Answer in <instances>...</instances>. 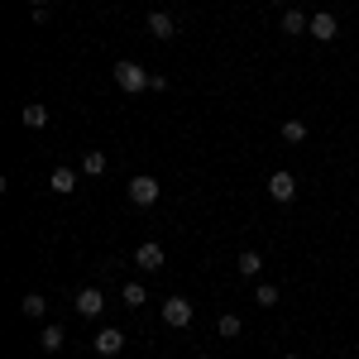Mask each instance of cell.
<instances>
[{
    "label": "cell",
    "instance_id": "1",
    "mask_svg": "<svg viewBox=\"0 0 359 359\" xmlns=\"http://www.w3.org/2000/svg\"><path fill=\"white\" fill-rule=\"evenodd\" d=\"M115 86H120V91H130V96H139L144 86H154V77H149L139 62H130V57H125V62H115Z\"/></svg>",
    "mask_w": 359,
    "mask_h": 359
},
{
    "label": "cell",
    "instance_id": "2",
    "mask_svg": "<svg viewBox=\"0 0 359 359\" xmlns=\"http://www.w3.org/2000/svg\"><path fill=\"white\" fill-rule=\"evenodd\" d=\"M125 192H130V201H135V206H154L163 187H158V177H149V172H139V177H130V187H125Z\"/></svg>",
    "mask_w": 359,
    "mask_h": 359
},
{
    "label": "cell",
    "instance_id": "3",
    "mask_svg": "<svg viewBox=\"0 0 359 359\" xmlns=\"http://www.w3.org/2000/svg\"><path fill=\"white\" fill-rule=\"evenodd\" d=\"M192 302H187V297H163V321L168 326H172V331H187V326H192Z\"/></svg>",
    "mask_w": 359,
    "mask_h": 359
},
{
    "label": "cell",
    "instance_id": "4",
    "mask_svg": "<svg viewBox=\"0 0 359 359\" xmlns=\"http://www.w3.org/2000/svg\"><path fill=\"white\" fill-rule=\"evenodd\" d=\"M269 196H273V201H292V196H297V177H292L287 168H278L273 177H269Z\"/></svg>",
    "mask_w": 359,
    "mask_h": 359
},
{
    "label": "cell",
    "instance_id": "5",
    "mask_svg": "<svg viewBox=\"0 0 359 359\" xmlns=\"http://www.w3.org/2000/svg\"><path fill=\"white\" fill-rule=\"evenodd\" d=\"M91 350H96V355H120V350H125V331H115V326L96 331L91 335Z\"/></svg>",
    "mask_w": 359,
    "mask_h": 359
},
{
    "label": "cell",
    "instance_id": "6",
    "mask_svg": "<svg viewBox=\"0 0 359 359\" xmlns=\"http://www.w3.org/2000/svg\"><path fill=\"white\" fill-rule=\"evenodd\" d=\"M72 302H77V311H82V316H101V311H106V292H101V287H82Z\"/></svg>",
    "mask_w": 359,
    "mask_h": 359
},
{
    "label": "cell",
    "instance_id": "7",
    "mask_svg": "<svg viewBox=\"0 0 359 359\" xmlns=\"http://www.w3.org/2000/svg\"><path fill=\"white\" fill-rule=\"evenodd\" d=\"M144 29H149V34H154L158 43H168V39L177 34V25H172V15H168V10H154V15L144 20Z\"/></svg>",
    "mask_w": 359,
    "mask_h": 359
},
{
    "label": "cell",
    "instance_id": "8",
    "mask_svg": "<svg viewBox=\"0 0 359 359\" xmlns=\"http://www.w3.org/2000/svg\"><path fill=\"white\" fill-rule=\"evenodd\" d=\"M311 39H321V43H335V34H340V25H335V15H311V29H306Z\"/></svg>",
    "mask_w": 359,
    "mask_h": 359
},
{
    "label": "cell",
    "instance_id": "9",
    "mask_svg": "<svg viewBox=\"0 0 359 359\" xmlns=\"http://www.w3.org/2000/svg\"><path fill=\"white\" fill-rule=\"evenodd\" d=\"M135 264L144 269V273H158V269H163V249L154 245V240H149V245H139L135 249Z\"/></svg>",
    "mask_w": 359,
    "mask_h": 359
},
{
    "label": "cell",
    "instance_id": "10",
    "mask_svg": "<svg viewBox=\"0 0 359 359\" xmlns=\"http://www.w3.org/2000/svg\"><path fill=\"white\" fill-rule=\"evenodd\" d=\"M48 187H53L57 196H72V192H77V172H72V168H53Z\"/></svg>",
    "mask_w": 359,
    "mask_h": 359
},
{
    "label": "cell",
    "instance_id": "11",
    "mask_svg": "<svg viewBox=\"0 0 359 359\" xmlns=\"http://www.w3.org/2000/svg\"><path fill=\"white\" fill-rule=\"evenodd\" d=\"M20 120H25L29 130H43V125H48V106H39V101H29L25 111H20Z\"/></svg>",
    "mask_w": 359,
    "mask_h": 359
},
{
    "label": "cell",
    "instance_id": "12",
    "mask_svg": "<svg viewBox=\"0 0 359 359\" xmlns=\"http://www.w3.org/2000/svg\"><path fill=\"white\" fill-rule=\"evenodd\" d=\"M235 269H240V278H259V269H264V259H259V249H245V254L235 259Z\"/></svg>",
    "mask_w": 359,
    "mask_h": 359
},
{
    "label": "cell",
    "instance_id": "13",
    "mask_svg": "<svg viewBox=\"0 0 359 359\" xmlns=\"http://www.w3.org/2000/svg\"><path fill=\"white\" fill-rule=\"evenodd\" d=\"M62 340H67V331H62V326H43V331H39V345H43L48 355H57V350H62Z\"/></svg>",
    "mask_w": 359,
    "mask_h": 359
},
{
    "label": "cell",
    "instance_id": "14",
    "mask_svg": "<svg viewBox=\"0 0 359 359\" xmlns=\"http://www.w3.org/2000/svg\"><path fill=\"white\" fill-rule=\"evenodd\" d=\"M82 172L86 177H101V172H106V154H101V149H86L82 154Z\"/></svg>",
    "mask_w": 359,
    "mask_h": 359
},
{
    "label": "cell",
    "instance_id": "15",
    "mask_svg": "<svg viewBox=\"0 0 359 359\" xmlns=\"http://www.w3.org/2000/svg\"><path fill=\"white\" fill-rule=\"evenodd\" d=\"M311 29V15H302V10H287L283 15V34H306Z\"/></svg>",
    "mask_w": 359,
    "mask_h": 359
},
{
    "label": "cell",
    "instance_id": "16",
    "mask_svg": "<svg viewBox=\"0 0 359 359\" xmlns=\"http://www.w3.org/2000/svg\"><path fill=\"white\" fill-rule=\"evenodd\" d=\"M245 331V321H240V316H235V311H225L221 321H216V335H221V340H235V335Z\"/></svg>",
    "mask_w": 359,
    "mask_h": 359
},
{
    "label": "cell",
    "instance_id": "17",
    "mask_svg": "<svg viewBox=\"0 0 359 359\" xmlns=\"http://www.w3.org/2000/svg\"><path fill=\"white\" fill-rule=\"evenodd\" d=\"M144 297H149V292H144L139 283H125V287H120V302L130 306V311H139V306H144Z\"/></svg>",
    "mask_w": 359,
    "mask_h": 359
},
{
    "label": "cell",
    "instance_id": "18",
    "mask_svg": "<svg viewBox=\"0 0 359 359\" xmlns=\"http://www.w3.org/2000/svg\"><path fill=\"white\" fill-rule=\"evenodd\" d=\"M278 297H283V292H278L273 283H259V287H254V302L259 306H278Z\"/></svg>",
    "mask_w": 359,
    "mask_h": 359
},
{
    "label": "cell",
    "instance_id": "19",
    "mask_svg": "<svg viewBox=\"0 0 359 359\" xmlns=\"http://www.w3.org/2000/svg\"><path fill=\"white\" fill-rule=\"evenodd\" d=\"M20 311H25V316H43V311H48V302H43L39 292H29V297H20Z\"/></svg>",
    "mask_w": 359,
    "mask_h": 359
},
{
    "label": "cell",
    "instance_id": "20",
    "mask_svg": "<svg viewBox=\"0 0 359 359\" xmlns=\"http://www.w3.org/2000/svg\"><path fill=\"white\" fill-rule=\"evenodd\" d=\"M283 139H287V144H302V139H306V125H302V120H287V125H283Z\"/></svg>",
    "mask_w": 359,
    "mask_h": 359
},
{
    "label": "cell",
    "instance_id": "21",
    "mask_svg": "<svg viewBox=\"0 0 359 359\" xmlns=\"http://www.w3.org/2000/svg\"><path fill=\"white\" fill-rule=\"evenodd\" d=\"M29 5H43V0H29Z\"/></svg>",
    "mask_w": 359,
    "mask_h": 359
},
{
    "label": "cell",
    "instance_id": "22",
    "mask_svg": "<svg viewBox=\"0 0 359 359\" xmlns=\"http://www.w3.org/2000/svg\"><path fill=\"white\" fill-rule=\"evenodd\" d=\"M273 5H287V0H273Z\"/></svg>",
    "mask_w": 359,
    "mask_h": 359
},
{
    "label": "cell",
    "instance_id": "23",
    "mask_svg": "<svg viewBox=\"0 0 359 359\" xmlns=\"http://www.w3.org/2000/svg\"><path fill=\"white\" fill-rule=\"evenodd\" d=\"M196 359H211V355H196Z\"/></svg>",
    "mask_w": 359,
    "mask_h": 359
},
{
    "label": "cell",
    "instance_id": "24",
    "mask_svg": "<svg viewBox=\"0 0 359 359\" xmlns=\"http://www.w3.org/2000/svg\"><path fill=\"white\" fill-rule=\"evenodd\" d=\"M283 359H297V355H283Z\"/></svg>",
    "mask_w": 359,
    "mask_h": 359
},
{
    "label": "cell",
    "instance_id": "25",
    "mask_svg": "<svg viewBox=\"0 0 359 359\" xmlns=\"http://www.w3.org/2000/svg\"><path fill=\"white\" fill-rule=\"evenodd\" d=\"M355 201H359V196H355Z\"/></svg>",
    "mask_w": 359,
    "mask_h": 359
}]
</instances>
